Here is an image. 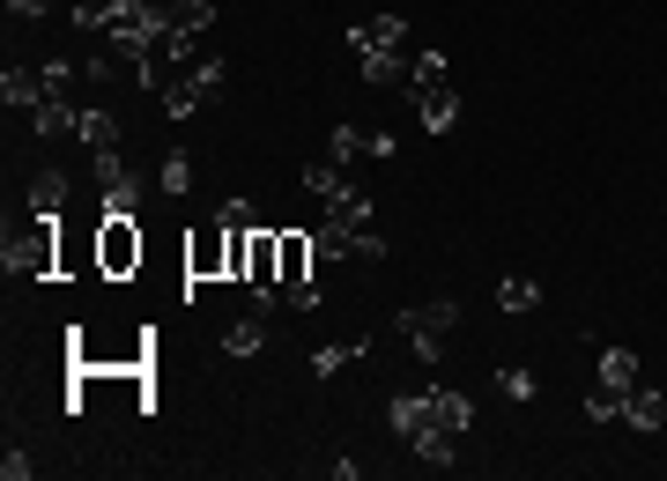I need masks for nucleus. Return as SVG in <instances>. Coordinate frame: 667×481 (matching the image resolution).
I'll return each instance as SVG.
<instances>
[{"instance_id":"nucleus-17","label":"nucleus","mask_w":667,"mask_h":481,"mask_svg":"<svg viewBox=\"0 0 667 481\" xmlns=\"http://www.w3.org/2000/svg\"><path fill=\"white\" fill-rule=\"evenodd\" d=\"M445 82H452L445 52H408V90H445Z\"/></svg>"},{"instance_id":"nucleus-31","label":"nucleus","mask_w":667,"mask_h":481,"mask_svg":"<svg viewBox=\"0 0 667 481\" xmlns=\"http://www.w3.org/2000/svg\"><path fill=\"white\" fill-rule=\"evenodd\" d=\"M497 393H504V400H534V370L504 363V370H497Z\"/></svg>"},{"instance_id":"nucleus-10","label":"nucleus","mask_w":667,"mask_h":481,"mask_svg":"<svg viewBox=\"0 0 667 481\" xmlns=\"http://www.w3.org/2000/svg\"><path fill=\"white\" fill-rule=\"evenodd\" d=\"M0 96H8V112H38V104H45V74L38 67H8L0 74Z\"/></svg>"},{"instance_id":"nucleus-32","label":"nucleus","mask_w":667,"mask_h":481,"mask_svg":"<svg viewBox=\"0 0 667 481\" xmlns=\"http://www.w3.org/2000/svg\"><path fill=\"white\" fill-rule=\"evenodd\" d=\"M616 415H623V400H616V393H601V385H593V393H586V422H616Z\"/></svg>"},{"instance_id":"nucleus-28","label":"nucleus","mask_w":667,"mask_h":481,"mask_svg":"<svg viewBox=\"0 0 667 481\" xmlns=\"http://www.w3.org/2000/svg\"><path fill=\"white\" fill-rule=\"evenodd\" d=\"M216 222L230 230V238H246V230H260V216H252V200H222V208H216Z\"/></svg>"},{"instance_id":"nucleus-37","label":"nucleus","mask_w":667,"mask_h":481,"mask_svg":"<svg viewBox=\"0 0 667 481\" xmlns=\"http://www.w3.org/2000/svg\"><path fill=\"white\" fill-rule=\"evenodd\" d=\"M394 148H400V142H394V134H386V126H378V134H364V156H378V164H386Z\"/></svg>"},{"instance_id":"nucleus-3","label":"nucleus","mask_w":667,"mask_h":481,"mask_svg":"<svg viewBox=\"0 0 667 481\" xmlns=\"http://www.w3.org/2000/svg\"><path fill=\"white\" fill-rule=\"evenodd\" d=\"M408 452L430 467V474H452L460 467V430H445V422H430V430H416L408 437Z\"/></svg>"},{"instance_id":"nucleus-25","label":"nucleus","mask_w":667,"mask_h":481,"mask_svg":"<svg viewBox=\"0 0 667 481\" xmlns=\"http://www.w3.org/2000/svg\"><path fill=\"white\" fill-rule=\"evenodd\" d=\"M497 304H504V312H534V304H542V289L527 282V274H504V282H497Z\"/></svg>"},{"instance_id":"nucleus-8","label":"nucleus","mask_w":667,"mask_h":481,"mask_svg":"<svg viewBox=\"0 0 667 481\" xmlns=\"http://www.w3.org/2000/svg\"><path fill=\"white\" fill-rule=\"evenodd\" d=\"M623 422H630V430H660V422H667V393L638 378L630 393H623Z\"/></svg>"},{"instance_id":"nucleus-13","label":"nucleus","mask_w":667,"mask_h":481,"mask_svg":"<svg viewBox=\"0 0 667 481\" xmlns=\"http://www.w3.org/2000/svg\"><path fill=\"white\" fill-rule=\"evenodd\" d=\"M593 363H601V393H616V400L638 385V356H630V348H601Z\"/></svg>"},{"instance_id":"nucleus-15","label":"nucleus","mask_w":667,"mask_h":481,"mask_svg":"<svg viewBox=\"0 0 667 481\" xmlns=\"http://www.w3.org/2000/svg\"><path fill=\"white\" fill-rule=\"evenodd\" d=\"M30 126H38V134H45V142H60V134H74V126H82V112H74L67 96H45V104H38V112H30Z\"/></svg>"},{"instance_id":"nucleus-38","label":"nucleus","mask_w":667,"mask_h":481,"mask_svg":"<svg viewBox=\"0 0 667 481\" xmlns=\"http://www.w3.org/2000/svg\"><path fill=\"white\" fill-rule=\"evenodd\" d=\"M45 8H52V0H8V15H23V23H38Z\"/></svg>"},{"instance_id":"nucleus-1","label":"nucleus","mask_w":667,"mask_h":481,"mask_svg":"<svg viewBox=\"0 0 667 481\" xmlns=\"http://www.w3.org/2000/svg\"><path fill=\"white\" fill-rule=\"evenodd\" d=\"M452 326H460V296H430V304H408V312H394V334L416 348V363H438Z\"/></svg>"},{"instance_id":"nucleus-23","label":"nucleus","mask_w":667,"mask_h":481,"mask_svg":"<svg viewBox=\"0 0 667 481\" xmlns=\"http://www.w3.org/2000/svg\"><path fill=\"white\" fill-rule=\"evenodd\" d=\"M200 104H208V96H200V82L186 74V82H171V90H164V119H194Z\"/></svg>"},{"instance_id":"nucleus-26","label":"nucleus","mask_w":667,"mask_h":481,"mask_svg":"<svg viewBox=\"0 0 667 481\" xmlns=\"http://www.w3.org/2000/svg\"><path fill=\"white\" fill-rule=\"evenodd\" d=\"M326 216L348 222V230H371V200H364V192H334V200H326Z\"/></svg>"},{"instance_id":"nucleus-21","label":"nucleus","mask_w":667,"mask_h":481,"mask_svg":"<svg viewBox=\"0 0 667 481\" xmlns=\"http://www.w3.org/2000/svg\"><path fill=\"white\" fill-rule=\"evenodd\" d=\"M364 356V341H326V348H312V378H334L342 363Z\"/></svg>"},{"instance_id":"nucleus-12","label":"nucleus","mask_w":667,"mask_h":481,"mask_svg":"<svg viewBox=\"0 0 667 481\" xmlns=\"http://www.w3.org/2000/svg\"><path fill=\"white\" fill-rule=\"evenodd\" d=\"M356 238H364V230H348V222L326 216L320 230H312V260H356Z\"/></svg>"},{"instance_id":"nucleus-19","label":"nucleus","mask_w":667,"mask_h":481,"mask_svg":"<svg viewBox=\"0 0 667 481\" xmlns=\"http://www.w3.org/2000/svg\"><path fill=\"white\" fill-rule=\"evenodd\" d=\"M260 348H268V326H260V312L238 318V326L222 334V356H260Z\"/></svg>"},{"instance_id":"nucleus-9","label":"nucleus","mask_w":667,"mask_h":481,"mask_svg":"<svg viewBox=\"0 0 667 481\" xmlns=\"http://www.w3.org/2000/svg\"><path fill=\"white\" fill-rule=\"evenodd\" d=\"M222 244H230V230H200L194 244H186V266H194V274H230V252H222Z\"/></svg>"},{"instance_id":"nucleus-24","label":"nucleus","mask_w":667,"mask_h":481,"mask_svg":"<svg viewBox=\"0 0 667 481\" xmlns=\"http://www.w3.org/2000/svg\"><path fill=\"white\" fill-rule=\"evenodd\" d=\"M304 289V230H282V296Z\"/></svg>"},{"instance_id":"nucleus-11","label":"nucleus","mask_w":667,"mask_h":481,"mask_svg":"<svg viewBox=\"0 0 667 481\" xmlns=\"http://www.w3.org/2000/svg\"><path fill=\"white\" fill-rule=\"evenodd\" d=\"M356 67H364V82L371 90H400V82H408V52H364V60H356Z\"/></svg>"},{"instance_id":"nucleus-29","label":"nucleus","mask_w":667,"mask_h":481,"mask_svg":"<svg viewBox=\"0 0 667 481\" xmlns=\"http://www.w3.org/2000/svg\"><path fill=\"white\" fill-rule=\"evenodd\" d=\"M90 178H97V186H119L126 156H119V148H90Z\"/></svg>"},{"instance_id":"nucleus-4","label":"nucleus","mask_w":667,"mask_h":481,"mask_svg":"<svg viewBox=\"0 0 667 481\" xmlns=\"http://www.w3.org/2000/svg\"><path fill=\"white\" fill-rule=\"evenodd\" d=\"M386 422H394V437L408 445L416 430H430V422H438V400H430V393H394V400H386Z\"/></svg>"},{"instance_id":"nucleus-14","label":"nucleus","mask_w":667,"mask_h":481,"mask_svg":"<svg viewBox=\"0 0 667 481\" xmlns=\"http://www.w3.org/2000/svg\"><path fill=\"white\" fill-rule=\"evenodd\" d=\"M148 186H156V178H142V170H126L119 186H104V216H142Z\"/></svg>"},{"instance_id":"nucleus-30","label":"nucleus","mask_w":667,"mask_h":481,"mask_svg":"<svg viewBox=\"0 0 667 481\" xmlns=\"http://www.w3.org/2000/svg\"><path fill=\"white\" fill-rule=\"evenodd\" d=\"M304 186L320 192V200H334V192H348V178H342V164H312L304 170Z\"/></svg>"},{"instance_id":"nucleus-33","label":"nucleus","mask_w":667,"mask_h":481,"mask_svg":"<svg viewBox=\"0 0 667 481\" xmlns=\"http://www.w3.org/2000/svg\"><path fill=\"white\" fill-rule=\"evenodd\" d=\"M30 474H38L30 452H23V445H8V452H0V481H30Z\"/></svg>"},{"instance_id":"nucleus-35","label":"nucleus","mask_w":667,"mask_h":481,"mask_svg":"<svg viewBox=\"0 0 667 481\" xmlns=\"http://www.w3.org/2000/svg\"><path fill=\"white\" fill-rule=\"evenodd\" d=\"M90 82H119V52H97V60H82Z\"/></svg>"},{"instance_id":"nucleus-22","label":"nucleus","mask_w":667,"mask_h":481,"mask_svg":"<svg viewBox=\"0 0 667 481\" xmlns=\"http://www.w3.org/2000/svg\"><path fill=\"white\" fill-rule=\"evenodd\" d=\"M430 400H438V422H445V430L468 437V422H475V400H468V393H452V385H445V393H430Z\"/></svg>"},{"instance_id":"nucleus-27","label":"nucleus","mask_w":667,"mask_h":481,"mask_svg":"<svg viewBox=\"0 0 667 481\" xmlns=\"http://www.w3.org/2000/svg\"><path fill=\"white\" fill-rule=\"evenodd\" d=\"M356 156H364V134H356V126H334V134H326V164H356Z\"/></svg>"},{"instance_id":"nucleus-5","label":"nucleus","mask_w":667,"mask_h":481,"mask_svg":"<svg viewBox=\"0 0 667 481\" xmlns=\"http://www.w3.org/2000/svg\"><path fill=\"white\" fill-rule=\"evenodd\" d=\"M142 266V238H134V216H104V274H126Z\"/></svg>"},{"instance_id":"nucleus-16","label":"nucleus","mask_w":667,"mask_h":481,"mask_svg":"<svg viewBox=\"0 0 667 481\" xmlns=\"http://www.w3.org/2000/svg\"><path fill=\"white\" fill-rule=\"evenodd\" d=\"M67 208V170H38V186H30V216H60Z\"/></svg>"},{"instance_id":"nucleus-2","label":"nucleus","mask_w":667,"mask_h":481,"mask_svg":"<svg viewBox=\"0 0 667 481\" xmlns=\"http://www.w3.org/2000/svg\"><path fill=\"white\" fill-rule=\"evenodd\" d=\"M45 238H52V222L38 216L23 238H8V244H0V266H8V274H52L60 260H52V244H45Z\"/></svg>"},{"instance_id":"nucleus-34","label":"nucleus","mask_w":667,"mask_h":481,"mask_svg":"<svg viewBox=\"0 0 667 481\" xmlns=\"http://www.w3.org/2000/svg\"><path fill=\"white\" fill-rule=\"evenodd\" d=\"M222 74H230L222 60H194V82H200V96H222Z\"/></svg>"},{"instance_id":"nucleus-36","label":"nucleus","mask_w":667,"mask_h":481,"mask_svg":"<svg viewBox=\"0 0 667 481\" xmlns=\"http://www.w3.org/2000/svg\"><path fill=\"white\" fill-rule=\"evenodd\" d=\"M38 74H45V96H67V60H45Z\"/></svg>"},{"instance_id":"nucleus-7","label":"nucleus","mask_w":667,"mask_h":481,"mask_svg":"<svg viewBox=\"0 0 667 481\" xmlns=\"http://www.w3.org/2000/svg\"><path fill=\"white\" fill-rule=\"evenodd\" d=\"M416 126L423 134H452L460 126V90L445 82V90H416Z\"/></svg>"},{"instance_id":"nucleus-6","label":"nucleus","mask_w":667,"mask_h":481,"mask_svg":"<svg viewBox=\"0 0 667 481\" xmlns=\"http://www.w3.org/2000/svg\"><path fill=\"white\" fill-rule=\"evenodd\" d=\"M408 52V15H371V23L348 30V52Z\"/></svg>"},{"instance_id":"nucleus-18","label":"nucleus","mask_w":667,"mask_h":481,"mask_svg":"<svg viewBox=\"0 0 667 481\" xmlns=\"http://www.w3.org/2000/svg\"><path fill=\"white\" fill-rule=\"evenodd\" d=\"M156 192H194V156H186V148H171V156H164V164H156Z\"/></svg>"},{"instance_id":"nucleus-20","label":"nucleus","mask_w":667,"mask_h":481,"mask_svg":"<svg viewBox=\"0 0 667 481\" xmlns=\"http://www.w3.org/2000/svg\"><path fill=\"white\" fill-rule=\"evenodd\" d=\"M74 134H82V142H90V148H119V119H112V112H104V104H90V112H82V126H74Z\"/></svg>"}]
</instances>
